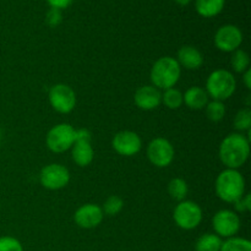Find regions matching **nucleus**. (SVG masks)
Masks as SVG:
<instances>
[{"label":"nucleus","mask_w":251,"mask_h":251,"mask_svg":"<svg viewBox=\"0 0 251 251\" xmlns=\"http://www.w3.org/2000/svg\"><path fill=\"white\" fill-rule=\"evenodd\" d=\"M250 154L249 139L242 134H229L220 145L221 162L229 169H238L244 166Z\"/></svg>","instance_id":"nucleus-1"},{"label":"nucleus","mask_w":251,"mask_h":251,"mask_svg":"<svg viewBox=\"0 0 251 251\" xmlns=\"http://www.w3.org/2000/svg\"><path fill=\"white\" fill-rule=\"evenodd\" d=\"M216 194L222 201L234 203L245 194V179L238 169H225L218 174L215 184Z\"/></svg>","instance_id":"nucleus-2"},{"label":"nucleus","mask_w":251,"mask_h":251,"mask_svg":"<svg viewBox=\"0 0 251 251\" xmlns=\"http://www.w3.org/2000/svg\"><path fill=\"white\" fill-rule=\"evenodd\" d=\"M181 68L176 59L172 56H162L152 65L150 77L152 86L158 90H168L174 87L180 78Z\"/></svg>","instance_id":"nucleus-3"},{"label":"nucleus","mask_w":251,"mask_h":251,"mask_svg":"<svg viewBox=\"0 0 251 251\" xmlns=\"http://www.w3.org/2000/svg\"><path fill=\"white\" fill-rule=\"evenodd\" d=\"M237 88L234 75L226 69H217L212 71L206 81V92L212 100H223L232 97Z\"/></svg>","instance_id":"nucleus-4"},{"label":"nucleus","mask_w":251,"mask_h":251,"mask_svg":"<svg viewBox=\"0 0 251 251\" xmlns=\"http://www.w3.org/2000/svg\"><path fill=\"white\" fill-rule=\"evenodd\" d=\"M202 210L194 201H180L176 206L173 220L179 228L184 230L195 229L202 222Z\"/></svg>","instance_id":"nucleus-5"},{"label":"nucleus","mask_w":251,"mask_h":251,"mask_svg":"<svg viewBox=\"0 0 251 251\" xmlns=\"http://www.w3.org/2000/svg\"><path fill=\"white\" fill-rule=\"evenodd\" d=\"M46 144L54 153H63L75 144V129L66 123L55 125L47 134Z\"/></svg>","instance_id":"nucleus-6"},{"label":"nucleus","mask_w":251,"mask_h":251,"mask_svg":"<svg viewBox=\"0 0 251 251\" xmlns=\"http://www.w3.org/2000/svg\"><path fill=\"white\" fill-rule=\"evenodd\" d=\"M48 97L51 108L60 114H69L76 105L75 91L65 83L54 85L49 91Z\"/></svg>","instance_id":"nucleus-7"},{"label":"nucleus","mask_w":251,"mask_h":251,"mask_svg":"<svg viewBox=\"0 0 251 251\" xmlns=\"http://www.w3.org/2000/svg\"><path fill=\"white\" fill-rule=\"evenodd\" d=\"M174 147L164 137H156L147 146L149 161L158 168H166L174 159Z\"/></svg>","instance_id":"nucleus-8"},{"label":"nucleus","mask_w":251,"mask_h":251,"mask_svg":"<svg viewBox=\"0 0 251 251\" xmlns=\"http://www.w3.org/2000/svg\"><path fill=\"white\" fill-rule=\"evenodd\" d=\"M42 186L48 190H60L70 181V173L68 168L58 163H51L44 167L39 174Z\"/></svg>","instance_id":"nucleus-9"},{"label":"nucleus","mask_w":251,"mask_h":251,"mask_svg":"<svg viewBox=\"0 0 251 251\" xmlns=\"http://www.w3.org/2000/svg\"><path fill=\"white\" fill-rule=\"evenodd\" d=\"M212 226L220 238L235 237L240 229V218L234 211L221 210L212 218Z\"/></svg>","instance_id":"nucleus-10"},{"label":"nucleus","mask_w":251,"mask_h":251,"mask_svg":"<svg viewBox=\"0 0 251 251\" xmlns=\"http://www.w3.org/2000/svg\"><path fill=\"white\" fill-rule=\"evenodd\" d=\"M243 43V33L234 25H225L220 27L215 34V46L225 53H233Z\"/></svg>","instance_id":"nucleus-11"},{"label":"nucleus","mask_w":251,"mask_h":251,"mask_svg":"<svg viewBox=\"0 0 251 251\" xmlns=\"http://www.w3.org/2000/svg\"><path fill=\"white\" fill-rule=\"evenodd\" d=\"M112 146L113 150L120 156L131 157L141 151L142 141L136 132L124 130L115 134L112 140Z\"/></svg>","instance_id":"nucleus-12"},{"label":"nucleus","mask_w":251,"mask_h":251,"mask_svg":"<svg viewBox=\"0 0 251 251\" xmlns=\"http://www.w3.org/2000/svg\"><path fill=\"white\" fill-rule=\"evenodd\" d=\"M104 213L102 207L95 203H86L78 207L74 215V221L76 225L83 229H92L102 223Z\"/></svg>","instance_id":"nucleus-13"},{"label":"nucleus","mask_w":251,"mask_h":251,"mask_svg":"<svg viewBox=\"0 0 251 251\" xmlns=\"http://www.w3.org/2000/svg\"><path fill=\"white\" fill-rule=\"evenodd\" d=\"M134 102L142 110L156 109L162 103L161 90L152 85L142 86L135 92Z\"/></svg>","instance_id":"nucleus-14"},{"label":"nucleus","mask_w":251,"mask_h":251,"mask_svg":"<svg viewBox=\"0 0 251 251\" xmlns=\"http://www.w3.org/2000/svg\"><path fill=\"white\" fill-rule=\"evenodd\" d=\"M176 61L186 70H198L203 64V55L193 46H184L178 50Z\"/></svg>","instance_id":"nucleus-15"},{"label":"nucleus","mask_w":251,"mask_h":251,"mask_svg":"<svg viewBox=\"0 0 251 251\" xmlns=\"http://www.w3.org/2000/svg\"><path fill=\"white\" fill-rule=\"evenodd\" d=\"M183 100L190 109L194 110L203 109L206 104L210 102L206 90L199 87V86H193V87L188 88L183 95Z\"/></svg>","instance_id":"nucleus-16"},{"label":"nucleus","mask_w":251,"mask_h":251,"mask_svg":"<svg viewBox=\"0 0 251 251\" xmlns=\"http://www.w3.org/2000/svg\"><path fill=\"white\" fill-rule=\"evenodd\" d=\"M71 149H73L71 156L78 167H87L92 163L95 158V151L91 146V142H75Z\"/></svg>","instance_id":"nucleus-17"},{"label":"nucleus","mask_w":251,"mask_h":251,"mask_svg":"<svg viewBox=\"0 0 251 251\" xmlns=\"http://www.w3.org/2000/svg\"><path fill=\"white\" fill-rule=\"evenodd\" d=\"M226 0H195V9L200 16L211 19L222 12Z\"/></svg>","instance_id":"nucleus-18"},{"label":"nucleus","mask_w":251,"mask_h":251,"mask_svg":"<svg viewBox=\"0 0 251 251\" xmlns=\"http://www.w3.org/2000/svg\"><path fill=\"white\" fill-rule=\"evenodd\" d=\"M222 238L218 237L217 234L212 233H206L201 235L195 244L196 251H221L222 247Z\"/></svg>","instance_id":"nucleus-19"},{"label":"nucleus","mask_w":251,"mask_h":251,"mask_svg":"<svg viewBox=\"0 0 251 251\" xmlns=\"http://www.w3.org/2000/svg\"><path fill=\"white\" fill-rule=\"evenodd\" d=\"M188 184L181 178H173L168 184V194L176 201H183L188 195Z\"/></svg>","instance_id":"nucleus-20"},{"label":"nucleus","mask_w":251,"mask_h":251,"mask_svg":"<svg viewBox=\"0 0 251 251\" xmlns=\"http://www.w3.org/2000/svg\"><path fill=\"white\" fill-rule=\"evenodd\" d=\"M162 102L169 109H178L184 103L183 93L174 87L164 90L163 95H162Z\"/></svg>","instance_id":"nucleus-21"},{"label":"nucleus","mask_w":251,"mask_h":251,"mask_svg":"<svg viewBox=\"0 0 251 251\" xmlns=\"http://www.w3.org/2000/svg\"><path fill=\"white\" fill-rule=\"evenodd\" d=\"M230 64L235 73L243 74L249 69L250 65V56L247 51L242 50V49H237L233 51V55L230 58Z\"/></svg>","instance_id":"nucleus-22"},{"label":"nucleus","mask_w":251,"mask_h":251,"mask_svg":"<svg viewBox=\"0 0 251 251\" xmlns=\"http://www.w3.org/2000/svg\"><path fill=\"white\" fill-rule=\"evenodd\" d=\"M206 115L208 119L213 123H218L225 118L226 115V105L221 100H212L206 104Z\"/></svg>","instance_id":"nucleus-23"},{"label":"nucleus","mask_w":251,"mask_h":251,"mask_svg":"<svg viewBox=\"0 0 251 251\" xmlns=\"http://www.w3.org/2000/svg\"><path fill=\"white\" fill-rule=\"evenodd\" d=\"M221 251H251V243L244 238H228L222 243Z\"/></svg>","instance_id":"nucleus-24"},{"label":"nucleus","mask_w":251,"mask_h":251,"mask_svg":"<svg viewBox=\"0 0 251 251\" xmlns=\"http://www.w3.org/2000/svg\"><path fill=\"white\" fill-rule=\"evenodd\" d=\"M123 207H124L123 199L117 195H112L105 200L102 210L103 213H105L107 216H117L123 210Z\"/></svg>","instance_id":"nucleus-25"},{"label":"nucleus","mask_w":251,"mask_h":251,"mask_svg":"<svg viewBox=\"0 0 251 251\" xmlns=\"http://www.w3.org/2000/svg\"><path fill=\"white\" fill-rule=\"evenodd\" d=\"M234 127L238 131H250L251 112L249 108L240 109L234 118Z\"/></svg>","instance_id":"nucleus-26"},{"label":"nucleus","mask_w":251,"mask_h":251,"mask_svg":"<svg viewBox=\"0 0 251 251\" xmlns=\"http://www.w3.org/2000/svg\"><path fill=\"white\" fill-rule=\"evenodd\" d=\"M0 251H24L22 245L16 238L1 237L0 238Z\"/></svg>","instance_id":"nucleus-27"},{"label":"nucleus","mask_w":251,"mask_h":251,"mask_svg":"<svg viewBox=\"0 0 251 251\" xmlns=\"http://www.w3.org/2000/svg\"><path fill=\"white\" fill-rule=\"evenodd\" d=\"M46 21L48 24V26L50 27H58L59 25L63 21V14H61V10L58 9H49V11L46 15Z\"/></svg>","instance_id":"nucleus-28"},{"label":"nucleus","mask_w":251,"mask_h":251,"mask_svg":"<svg viewBox=\"0 0 251 251\" xmlns=\"http://www.w3.org/2000/svg\"><path fill=\"white\" fill-rule=\"evenodd\" d=\"M234 207L238 212H248L251 210V196L250 194H247L243 198H240L239 200H237L234 202Z\"/></svg>","instance_id":"nucleus-29"},{"label":"nucleus","mask_w":251,"mask_h":251,"mask_svg":"<svg viewBox=\"0 0 251 251\" xmlns=\"http://www.w3.org/2000/svg\"><path fill=\"white\" fill-rule=\"evenodd\" d=\"M75 142H91V132L87 129H75Z\"/></svg>","instance_id":"nucleus-30"},{"label":"nucleus","mask_w":251,"mask_h":251,"mask_svg":"<svg viewBox=\"0 0 251 251\" xmlns=\"http://www.w3.org/2000/svg\"><path fill=\"white\" fill-rule=\"evenodd\" d=\"M73 1L74 0H47V2H48L51 9L58 10L66 9V7H69L73 4Z\"/></svg>","instance_id":"nucleus-31"},{"label":"nucleus","mask_w":251,"mask_h":251,"mask_svg":"<svg viewBox=\"0 0 251 251\" xmlns=\"http://www.w3.org/2000/svg\"><path fill=\"white\" fill-rule=\"evenodd\" d=\"M244 75H243V80H244V85L245 87L248 88V90H250L251 88V70L250 68L248 69L247 71H244Z\"/></svg>","instance_id":"nucleus-32"},{"label":"nucleus","mask_w":251,"mask_h":251,"mask_svg":"<svg viewBox=\"0 0 251 251\" xmlns=\"http://www.w3.org/2000/svg\"><path fill=\"white\" fill-rule=\"evenodd\" d=\"M179 6H188L189 4L191 2V0H174Z\"/></svg>","instance_id":"nucleus-33"},{"label":"nucleus","mask_w":251,"mask_h":251,"mask_svg":"<svg viewBox=\"0 0 251 251\" xmlns=\"http://www.w3.org/2000/svg\"><path fill=\"white\" fill-rule=\"evenodd\" d=\"M0 137H1V135H0Z\"/></svg>","instance_id":"nucleus-34"}]
</instances>
